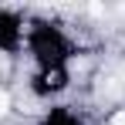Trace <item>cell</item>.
<instances>
[{"label":"cell","instance_id":"obj_1","mask_svg":"<svg viewBox=\"0 0 125 125\" xmlns=\"http://www.w3.org/2000/svg\"><path fill=\"white\" fill-rule=\"evenodd\" d=\"M7 108H10V98H7V95H3V91H0V118H3V115H7Z\"/></svg>","mask_w":125,"mask_h":125},{"label":"cell","instance_id":"obj_2","mask_svg":"<svg viewBox=\"0 0 125 125\" xmlns=\"http://www.w3.org/2000/svg\"><path fill=\"white\" fill-rule=\"evenodd\" d=\"M112 125H125V112H118V115L112 118Z\"/></svg>","mask_w":125,"mask_h":125}]
</instances>
